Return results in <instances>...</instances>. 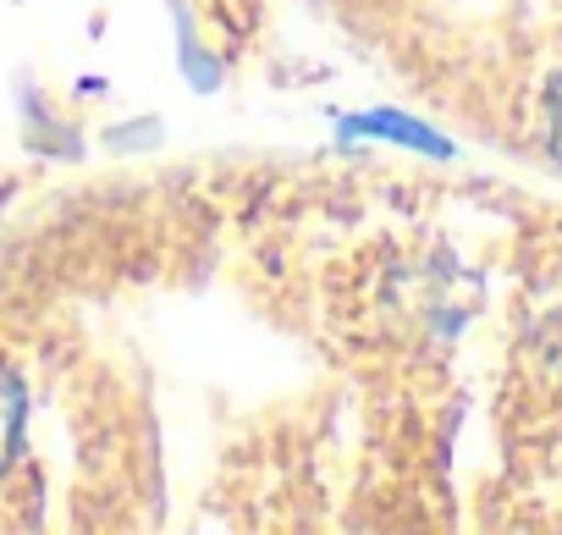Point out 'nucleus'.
I'll list each match as a JSON object with an SVG mask.
<instances>
[{
	"mask_svg": "<svg viewBox=\"0 0 562 535\" xmlns=\"http://www.w3.org/2000/svg\"><path fill=\"white\" fill-rule=\"evenodd\" d=\"M18 436H23V387H18V376L0 370V469H7Z\"/></svg>",
	"mask_w": 562,
	"mask_h": 535,
	"instance_id": "f03ea898",
	"label": "nucleus"
},
{
	"mask_svg": "<svg viewBox=\"0 0 562 535\" xmlns=\"http://www.w3.org/2000/svg\"><path fill=\"white\" fill-rule=\"evenodd\" d=\"M348 133H381V138H397V144H414V149H430V155H447V144H441L436 133H425V127H414V122H403V116H386V111H375V116H364V122H353Z\"/></svg>",
	"mask_w": 562,
	"mask_h": 535,
	"instance_id": "f257e3e1",
	"label": "nucleus"
}]
</instances>
